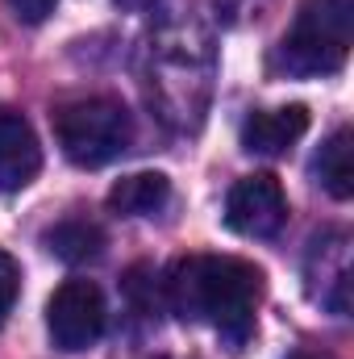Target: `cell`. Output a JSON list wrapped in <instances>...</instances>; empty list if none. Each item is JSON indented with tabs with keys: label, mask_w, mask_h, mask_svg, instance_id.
<instances>
[{
	"label": "cell",
	"mask_w": 354,
	"mask_h": 359,
	"mask_svg": "<svg viewBox=\"0 0 354 359\" xmlns=\"http://www.w3.org/2000/svg\"><path fill=\"white\" fill-rule=\"evenodd\" d=\"M263 271L238 255H187L163 280V297L183 322L213 326L234 351L255 334Z\"/></svg>",
	"instance_id": "cell-1"
},
{
	"label": "cell",
	"mask_w": 354,
	"mask_h": 359,
	"mask_svg": "<svg viewBox=\"0 0 354 359\" xmlns=\"http://www.w3.org/2000/svg\"><path fill=\"white\" fill-rule=\"evenodd\" d=\"M354 34L351 0H300L292 29L275 46V67L288 76H330L346 67Z\"/></svg>",
	"instance_id": "cell-2"
},
{
	"label": "cell",
	"mask_w": 354,
	"mask_h": 359,
	"mask_svg": "<svg viewBox=\"0 0 354 359\" xmlns=\"http://www.w3.org/2000/svg\"><path fill=\"white\" fill-rule=\"evenodd\" d=\"M55 138L76 168H104L134 142V117L113 96H84L55 109Z\"/></svg>",
	"instance_id": "cell-3"
},
{
	"label": "cell",
	"mask_w": 354,
	"mask_h": 359,
	"mask_svg": "<svg viewBox=\"0 0 354 359\" xmlns=\"http://www.w3.org/2000/svg\"><path fill=\"white\" fill-rule=\"evenodd\" d=\"M104 318H108L104 292L92 280H63L55 288V297L46 301V334L67 355L88 351L104 334Z\"/></svg>",
	"instance_id": "cell-4"
},
{
	"label": "cell",
	"mask_w": 354,
	"mask_h": 359,
	"mask_svg": "<svg viewBox=\"0 0 354 359\" xmlns=\"http://www.w3.org/2000/svg\"><path fill=\"white\" fill-rule=\"evenodd\" d=\"M288 222V196H283V184L271 176V172H255V176H242L229 196H225V226L242 238H271L279 234Z\"/></svg>",
	"instance_id": "cell-5"
},
{
	"label": "cell",
	"mask_w": 354,
	"mask_h": 359,
	"mask_svg": "<svg viewBox=\"0 0 354 359\" xmlns=\"http://www.w3.org/2000/svg\"><path fill=\"white\" fill-rule=\"evenodd\" d=\"M42 172V147L34 126L17 109H0V192H21Z\"/></svg>",
	"instance_id": "cell-6"
},
{
	"label": "cell",
	"mask_w": 354,
	"mask_h": 359,
	"mask_svg": "<svg viewBox=\"0 0 354 359\" xmlns=\"http://www.w3.org/2000/svg\"><path fill=\"white\" fill-rule=\"evenodd\" d=\"M309 134V109L304 104H279L259 109L242 126V151L250 155H283Z\"/></svg>",
	"instance_id": "cell-7"
},
{
	"label": "cell",
	"mask_w": 354,
	"mask_h": 359,
	"mask_svg": "<svg viewBox=\"0 0 354 359\" xmlns=\"http://www.w3.org/2000/svg\"><path fill=\"white\" fill-rule=\"evenodd\" d=\"M171 201V180L163 172H134L108 188V209L121 217H155Z\"/></svg>",
	"instance_id": "cell-8"
},
{
	"label": "cell",
	"mask_w": 354,
	"mask_h": 359,
	"mask_svg": "<svg viewBox=\"0 0 354 359\" xmlns=\"http://www.w3.org/2000/svg\"><path fill=\"white\" fill-rule=\"evenodd\" d=\"M42 243L63 264H92L104 255V230L88 217H63L59 226H50L42 234Z\"/></svg>",
	"instance_id": "cell-9"
},
{
	"label": "cell",
	"mask_w": 354,
	"mask_h": 359,
	"mask_svg": "<svg viewBox=\"0 0 354 359\" xmlns=\"http://www.w3.org/2000/svg\"><path fill=\"white\" fill-rule=\"evenodd\" d=\"M351 130L342 126V130H334L325 142H321V151H317V159H313V180L330 192V196H338V201H346L354 192V151H351Z\"/></svg>",
	"instance_id": "cell-10"
},
{
	"label": "cell",
	"mask_w": 354,
	"mask_h": 359,
	"mask_svg": "<svg viewBox=\"0 0 354 359\" xmlns=\"http://www.w3.org/2000/svg\"><path fill=\"white\" fill-rule=\"evenodd\" d=\"M17 292H21V268L8 251H0V326L8 322V313L17 305Z\"/></svg>",
	"instance_id": "cell-11"
},
{
	"label": "cell",
	"mask_w": 354,
	"mask_h": 359,
	"mask_svg": "<svg viewBox=\"0 0 354 359\" xmlns=\"http://www.w3.org/2000/svg\"><path fill=\"white\" fill-rule=\"evenodd\" d=\"M55 4H59V0H8V8H13L17 21H25V25H42V21L55 13Z\"/></svg>",
	"instance_id": "cell-12"
},
{
	"label": "cell",
	"mask_w": 354,
	"mask_h": 359,
	"mask_svg": "<svg viewBox=\"0 0 354 359\" xmlns=\"http://www.w3.org/2000/svg\"><path fill=\"white\" fill-rule=\"evenodd\" d=\"M150 4H159V0H117V8H125V13H142Z\"/></svg>",
	"instance_id": "cell-13"
},
{
	"label": "cell",
	"mask_w": 354,
	"mask_h": 359,
	"mask_svg": "<svg viewBox=\"0 0 354 359\" xmlns=\"http://www.w3.org/2000/svg\"><path fill=\"white\" fill-rule=\"evenodd\" d=\"M292 359H313V355H292Z\"/></svg>",
	"instance_id": "cell-14"
}]
</instances>
